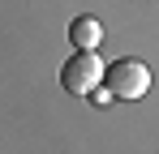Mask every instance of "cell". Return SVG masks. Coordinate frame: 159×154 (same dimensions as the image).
<instances>
[{"label":"cell","mask_w":159,"mask_h":154,"mask_svg":"<svg viewBox=\"0 0 159 154\" xmlns=\"http://www.w3.org/2000/svg\"><path fill=\"white\" fill-rule=\"evenodd\" d=\"M69 43L78 51H95L103 43V26L95 22V17H73V22H69Z\"/></svg>","instance_id":"obj_3"},{"label":"cell","mask_w":159,"mask_h":154,"mask_svg":"<svg viewBox=\"0 0 159 154\" xmlns=\"http://www.w3.org/2000/svg\"><path fill=\"white\" fill-rule=\"evenodd\" d=\"M103 90L112 99H142L151 90V69L133 56H120L107 64V77H103Z\"/></svg>","instance_id":"obj_1"},{"label":"cell","mask_w":159,"mask_h":154,"mask_svg":"<svg viewBox=\"0 0 159 154\" xmlns=\"http://www.w3.org/2000/svg\"><path fill=\"white\" fill-rule=\"evenodd\" d=\"M103 77H107V69L95 51H73L65 60V69H60V86L69 94H95L103 86Z\"/></svg>","instance_id":"obj_2"}]
</instances>
